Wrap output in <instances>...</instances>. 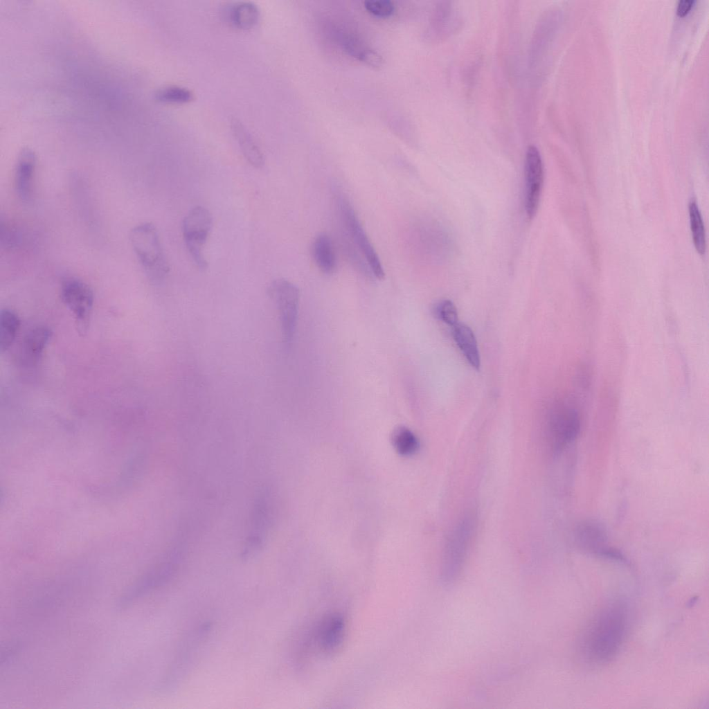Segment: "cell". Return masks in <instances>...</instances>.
<instances>
[{
  "label": "cell",
  "mask_w": 709,
  "mask_h": 709,
  "mask_svg": "<svg viewBox=\"0 0 709 709\" xmlns=\"http://www.w3.org/2000/svg\"><path fill=\"white\" fill-rule=\"evenodd\" d=\"M627 609L619 601L600 609L582 633L580 651L582 658L591 665H603L618 655L627 636Z\"/></svg>",
  "instance_id": "cell-1"
},
{
  "label": "cell",
  "mask_w": 709,
  "mask_h": 709,
  "mask_svg": "<svg viewBox=\"0 0 709 709\" xmlns=\"http://www.w3.org/2000/svg\"><path fill=\"white\" fill-rule=\"evenodd\" d=\"M129 240L149 279L155 283L163 281L170 267L156 226L151 222L135 226L130 231Z\"/></svg>",
  "instance_id": "cell-2"
},
{
  "label": "cell",
  "mask_w": 709,
  "mask_h": 709,
  "mask_svg": "<svg viewBox=\"0 0 709 709\" xmlns=\"http://www.w3.org/2000/svg\"><path fill=\"white\" fill-rule=\"evenodd\" d=\"M476 527V515H464L449 532L445 546L442 581L445 585L454 582L463 566Z\"/></svg>",
  "instance_id": "cell-3"
},
{
  "label": "cell",
  "mask_w": 709,
  "mask_h": 709,
  "mask_svg": "<svg viewBox=\"0 0 709 709\" xmlns=\"http://www.w3.org/2000/svg\"><path fill=\"white\" fill-rule=\"evenodd\" d=\"M339 215L353 246L361 254L372 276L377 279H383L384 270L371 241L363 228L353 207L349 201L342 196L336 199Z\"/></svg>",
  "instance_id": "cell-4"
},
{
  "label": "cell",
  "mask_w": 709,
  "mask_h": 709,
  "mask_svg": "<svg viewBox=\"0 0 709 709\" xmlns=\"http://www.w3.org/2000/svg\"><path fill=\"white\" fill-rule=\"evenodd\" d=\"M210 631V625L207 622L185 637L163 681L162 689L173 690L184 679L203 648Z\"/></svg>",
  "instance_id": "cell-5"
},
{
  "label": "cell",
  "mask_w": 709,
  "mask_h": 709,
  "mask_svg": "<svg viewBox=\"0 0 709 709\" xmlns=\"http://www.w3.org/2000/svg\"><path fill=\"white\" fill-rule=\"evenodd\" d=\"M212 227L213 218L210 211L201 206L190 209L183 221L185 244L193 262L201 270L207 268L204 249Z\"/></svg>",
  "instance_id": "cell-6"
},
{
  "label": "cell",
  "mask_w": 709,
  "mask_h": 709,
  "mask_svg": "<svg viewBox=\"0 0 709 709\" xmlns=\"http://www.w3.org/2000/svg\"><path fill=\"white\" fill-rule=\"evenodd\" d=\"M269 295L277 309L283 341L288 345L292 341L296 330L298 289L291 282L278 278L270 284Z\"/></svg>",
  "instance_id": "cell-7"
},
{
  "label": "cell",
  "mask_w": 709,
  "mask_h": 709,
  "mask_svg": "<svg viewBox=\"0 0 709 709\" xmlns=\"http://www.w3.org/2000/svg\"><path fill=\"white\" fill-rule=\"evenodd\" d=\"M61 298L74 316L78 333L84 336L89 327L93 307L92 289L81 280L69 278L62 282Z\"/></svg>",
  "instance_id": "cell-8"
},
{
  "label": "cell",
  "mask_w": 709,
  "mask_h": 709,
  "mask_svg": "<svg viewBox=\"0 0 709 709\" xmlns=\"http://www.w3.org/2000/svg\"><path fill=\"white\" fill-rule=\"evenodd\" d=\"M580 428V417L577 409L566 404L555 407L547 422L548 435L554 451L559 452L573 442Z\"/></svg>",
  "instance_id": "cell-9"
},
{
  "label": "cell",
  "mask_w": 709,
  "mask_h": 709,
  "mask_svg": "<svg viewBox=\"0 0 709 709\" xmlns=\"http://www.w3.org/2000/svg\"><path fill=\"white\" fill-rule=\"evenodd\" d=\"M180 560L181 553L177 550L170 552L125 593L120 604L127 605L168 582L177 571Z\"/></svg>",
  "instance_id": "cell-10"
},
{
  "label": "cell",
  "mask_w": 709,
  "mask_h": 709,
  "mask_svg": "<svg viewBox=\"0 0 709 709\" xmlns=\"http://www.w3.org/2000/svg\"><path fill=\"white\" fill-rule=\"evenodd\" d=\"M574 539L580 548L588 553L618 561L625 559L621 553L608 546L607 530L595 520L580 522L574 530Z\"/></svg>",
  "instance_id": "cell-11"
},
{
  "label": "cell",
  "mask_w": 709,
  "mask_h": 709,
  "mask_svg": "<svg viewBox=\"0 0 709 709\" xmlns=\"http://www.w3.org/2000/svg\"><path fill=\"white\" fill-rule=\"evenodd\" d=\"M269 507L268 494L266 490L262 491L255 499L252 510L249 531L242 553L244 560L253 557L264 545L269 524Z\"/></svg>",
  "instance_id": "cell-12"
},
{
  "label": "cell",
  "mask_w": 709,
  "mask_h": 709,
  "mask_svg": "<svg viewBox=\"0 0 709 709\" xmlns=\"http://www.w3.org/2000/svg\"><path fill=\"white\" fill-rule=\"evenodd\" d=\"M526 199L528 216L532 218L537 213L544 181V166L541 154L535 146L528 147L525 161Z\"/></svg>",
  "instance_id": "cell-13"
},
{
  "label": "cell",
  "mask_w": 709,
  "mask_h": 709,
  "mask_svg": "<svg viewBox=\"0 0 709 709\" xmlns=\"http://www.w3.org/2000/svg\"><path fill=\"white\" fill-rule=\"evenodd\" d=\"M37 157L33 151L24 148L19 152L15 167L14 185L17 197L30 201L33 196Z\"/></svg>",
  "instance_id": "cell-14"
},
{
  "label": "cell",
  "mask_w": 709,
  "mask_h": 709,
  "mask_svg": "<svg viewBox=\"0 0 709 709\" xmlns=\"http://www.w3.org/2000/svg\"><path fill=\"white\" fill-rule=\"evenodd\" d=\"M344 634L343 618L338 614H333L325 618L318 627L316 641L323 651L332 652L342 643Z\"/></svg>",
  "instance_id": "cell-15"
},
{
  "label": "cell",
  "mask_w": 709,
  "mask_h": 709,
  "mask_svg": "<svg viewBox=\"0 0 709 709\" xmlns=\"http://www.w3.org/2000/svg\"><path fill=\"white\" fill-rule=\"evenodd\" d=\"M231 127L247 161L254 168H262L264 164V154L246 127L237 118L231 119Z\"/></svg>",
  "instance_id": "cell-16"
},
{
  "label": "cell",
  "mask_w": 709,
  "mask_h": 709,
  "mask_svg": "<svg viewBox=\"0 0 709 709\" xmlns=\"http://www.w3.org/2000/svg\"><path fill=\"white\" fill-rule=\"evenodd\" d=\"M312 255L316 267L323 273L332 274L336 271V251L327 234L321 233L314 237L312 244Z\"/></svg>",
  "instance_id": "cell-17"
},
{
  "label": "cell",
  "mask_w": 709,
  "mask_h": 709,
  "mask_svg": "<svg viewBox=\"0 0 709 709\" xmlns=\"http://www.w3.org/2000/svg\"><path fill=\"white\" fill-rule=\"evenodd\" d=\"M339 39L343 48L351 56L372 67L379 68L383 65L382 57L356 36L342 33Z\"/></svg>",
  "instance_id": "cell-18"
},
{
  "label": "cell",
  "mask_w": 709,
  "mask_h": 709,
  "mask_svg": "<svg viewBox=\"0 0 709 709\" xmlns=\"http://www.w3.org/2000/svg\"><path fill=\"white\" fill-rule=\"evenodd\" d=\"M452 334L467 361L473 368L478 370L481 366L480 354L473 331L465 324L458 323L453 326Z\"/></svg>",
  "instance_id": "cell-19"
},
{
  "label": "cell",
  "mask_w": 709,
  "mask_h": 709,
  "mask_svg": "<svg viewBox=\"0 0 709 709\" xmlns=\"http://www.w3.org/2000/svg\"><path fill=\"white\" fill-rule=\"evenodd\" d=\"M52 336V331L46 326H39L32 330L24 341L25 355L32 362L37 361Z\"/></svg>",
  "instance_id": "cell-20"
},
{
  "label": "cell",
  "mask_w": 709,
  "mask_h": 709,
  "mask_svg": "<svg viewBox=\"0 0 709 709\" xmlns=\"http://www.w3.org/2000/svg\"><path fill=\"white\" fill-rule=\"evenodd\" d=\"M260 13L256 5L252 2L243 1L235 4L230 12L233 24L240 29H249L258 22Z\"/></svg>",
  "instance_id": "cell-21"
},
{
  "label": "cell",
  "mask_w": 709,
  "mask_h": 709,
  "mask_svg": "<svg viewBox=\"0 0 709 709\" xmlns=\"http://www.w3.org/2000/svg\"><path fill=\"white\" fill-rule=\"evenodd\" d=\"M20 326L18 316L8 309H2L0 315V348L6 351L14 342Z\"/></svg>",
  "instance_id": "cell-22"
},
{
  "label": "cell",
  "mask_w": 709,
  "mask_h": 709,
  "mask_svg": "<svg viewBox=\"0 0 709 709\" xmlns=\"http://www.w3.org/2000/svg\"><path fill=\"white\" fill-rule=\"evenodd\" d=\"M689 215L692 240L697 251L703 255L706 251V234L702 217L694 200L689 203Z\"/></svg>",
  "instance_id": "cell-23"
},
{
  "label": "cell",
  "mask_w": 709,
  "mask_h": 709,
  "mask_svg": "<svg viewBox=\"0 0 709 709\" xmlns=\"http://www.w3.org/2000/svg\"><path fill=\"white\" fill-rule=\"evenodd\" d=\"M393 440L397 451L404 456L414 454L419 447L416 436L405 427H400L395 431Z\"/></svg>",
  "instance_id": "cell-24"
},
{
  "label": "cell",
  "mask_w": 709,
  "mask_h": 709,
  "mask_svg": "<svg viewBox=\"0 0 709 709\" xmlns=\"http://www.w3.org/2000/svg\"><path fill=\"white\" fill-rule=\"evenodd\" d=\"M158 100L170 103H186L192 98V92L181 86H168L159 89L156 93Z\"/></svg>",
  "instance_id": "cell-25"
},
{
  "label": "cell",
  "mask_w": 709,
  "mask_h": 709,
  "mask_svg": "<svg viewBox=\"0 0 709 709\" xmlns=\"http://www.w3.org/2000/svg\"><path fill=\"white\" fill-rule=\"evenodd\" d=\"M434 315L450 326L458 322V313L454 304L449 300H443L437 303L433 309Z\"/></svg>",
  "instance_id": "cell-26"
},
{
  "label": "cell",
  "mask_w": 709,
  "mask_h": 709,
  "mask_svg": "<svg viewBox=\"0 0 709 709\" xmlns=\"http://www.w3.org/2000/svg\"><path fill=\"white\" fill-rule=\"evenodd\" d=\"M364 6L369 12L380 17L391 15L395 10L393 3L389 0H367Z\"/></svg>",
  "instance_id": "cell-27"
},
{
  "label": "cell",
  "mask_w": 709,
  "mask_h": 709,
  "mask_svg": "<svg viewBox=\"0 0 709 709\" xmlns=\"http://www.w3.org/2000/svg\"><path fill=\"white\" fill-rule=\"evenodd\" d=\"M694 0H680L677 6V12L679 15H685L692 8Z\"/></svg>",
  "instance_id": "cell-28"
}]
</instances>
